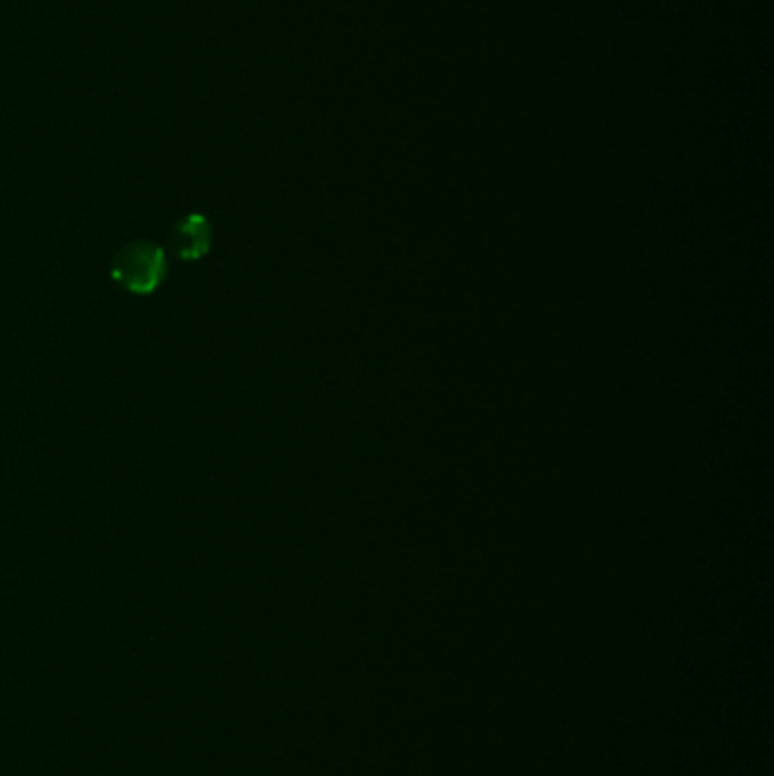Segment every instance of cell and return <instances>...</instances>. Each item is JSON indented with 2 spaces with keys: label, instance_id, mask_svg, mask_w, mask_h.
Listing matches in <instances>:
<instances>
[{
  "label": "cell",
  "instance_id": "obj_1",
  "mask_svg": "<svg viewBox=\"0 0 774 776\" xmlns=\"http://www.w3.org/2000/svg\"><path fill=\"white\" fill-rule=\"evenodd\" d=\"M166 275V248L148 239L125 243L109 261V280L125 293L137 295V298L153 295L166 280Z\"/></svg>",
  "mask_w": 774,
  "mask_h": 776
},
{
  "label": "cell",
  "instance_id": "obj_2",
  "mask_svg": "<svg viewBox=\"0 0 774 776\" xmlns=\"http://www.w3.org/2000/svg\"><path fill=\"white\" fill-rule=\"evenodd\" d=\"M214 243V225L203 212H189L180 216L168 232V250L171 255L187 264L205 259Z\"/></svg>",
  "mask_w": 774,
  "mask_h": 776
}]
</instances>
